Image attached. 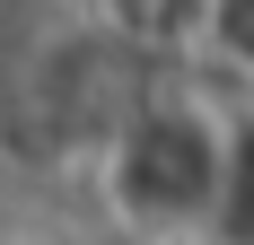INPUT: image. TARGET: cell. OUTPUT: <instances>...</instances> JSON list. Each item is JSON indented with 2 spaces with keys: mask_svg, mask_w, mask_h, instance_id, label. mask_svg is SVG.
<instances>
[{
  "mask_svg": "<svg viewBox=\"0 0 254 245\" xmlns=\"http://www.w3.org/2000/svg\"><path fill=\"white\" fill-rule=\"evenodd\" d=\"M228 140L193 105H149L114 140V210L140 237H193L219 228V193H228Z\"/></svg>",
  "mask_w": 254,
  "mask_h": 245,
  "instance_id": "obj_1",
  "label": "cell"
}]
</instances>
